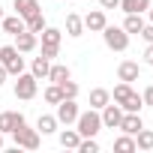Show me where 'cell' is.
<instances>
[{"instance_id":"22","label":"cell","mask_w":153,"mask_h":153,"mask_svg":"<svg viewBox=\"0 0 153 153\" xmlns=\"http://www.w3.org/2000/svg\"><path fill=\"white\" fill-rule=\"evenodd\" d=\"M48 69H51V60H48V57H42V54H39V57H33L30 72L36 75V81H39V78H48Z\"/></svg>"},{"instance_id":"20","label":"cell","mask_w":153,"mask_h":153,"mask_svg":"<svg viewBox=\"0 0 153 153\" xmlns=\"http://www.w3.org/2000/svg\"><path fill=\"white\" fill-rule=\"evenodd\" d=\"M135 150H153V129H138L135 132Z\"/></svg>"},{"instance_id":"8","label":"cell","mask_w":153,"mask_h":153,"mask_svg":"<svg viewBox=\"0 0 153 153\" xmlns=\"http://www.w3.org/2000/svg\"><path fill=\"white\" fill-rule=\"evenodd\" d=\"M18 126H24V114H18V111H3L0 114V132L3 135H12V129H18Z\"/></svg>"},{"instance_id":"32","label":"cell","mask_w":153,"mask_h":153,"mask_svg":"<svg viewBox=\"0 0 153 153\" xmlns=\"http://www.w3.org/2000/svg\"><path fill=\"white\" fill-rule=\"evenodd\" d=\"M144 63L153 66V42H147V48H144Z\"/></svg>"},{"instance_id":"18","label":"cell","mask_w":153,"mask_h":153,"mask_svg":"<svg viewBox=\"0 0 153 153\" xmlns=\"http://www.w3.org/2000/svg\"><path fill=\"white\" fill-rule=\"evenodd\" d=\"M147 21L141 18V12H126V21H123V30L126 33H141V27H144Z\"/></svg>"},{"instance_id":"19","label":"cell","mask_w":153,"mask_h":153,"mask_svg":"<svg viewBox=\"0 0 153 153\" xmlns=\"http://www.w3.org/2000/svg\"><path fill=\"white\" fill-rule=\"evenodd\" d=\"M36 129H39V135H51V132H57V117H54V114H39Z\"/></svg>"},{"instance_id":"26","label":"cell","mask_w":153,"mask_h":153,"mask_svg":"<svg viewBox=\"0 0 153 153\" xmlns=\"http://www.w3.org/2000/svg\"><path fill=\"white\" fill-rule=\"evenodd\" d=\"M120 108H123V111H141V108H144V99H141V96L132 90V93H129V96L120 102Z\"/></svg>"},{"instance_id":"38","label":"cell","mask_w":153,"mask_h":153,"mask_svg":"<svg viewBox=\"0 0 153 153\" xmlns=\"http://www.w3.org/2000/svg\"><path fill=\"white\" fill-rule=\"evenodd\" d=\"M0 147H3V132H0Z\"/></svg>"},{"instance_id":"16","label":"cell","mask_w":153,"mask_h":153,"mask_svg":"<svg viewBox=\"0 0 153 153\" xmlns=\"http://www.w3.org/2000/svg\"><path fill=\"white\" fill-rule=\"evenodd\" d=\"M33 12H42V9H39V0H15V15L30 18Z\"/></svg>"},{"instance_id":"13","label":"cell","mask_w":153,"mask_h":153,"mask_svg":"<svg viewBox=\"0 0 153 153\" xmlns=\"http://www.w3.org/2000/svg\"><path fill=\"white\" fill-rule=\"evenodd\" d=\"M0 24H3V30L6 33H21V30H27V24H24V18L21 15H3V18H0Z\"/></svg>"},{"instance_id":"3","label":"cell","mask_w":153,"mask_h":153,"mask_svg":"<svg viewBox=\"0 0 153 153\" xmlns=\"http://www.w3.org/2000/svg\"><path fill=\"white\" fill-rule=\"evenodd\" d=\"M102 39L111 51H126L129 48V33L123 27H114V24H105L102 27Z\"/></svg>"},{"instance_id":"36","label":"cell","mask_w":153,"mask_h":153,"mask_svg":"<svg viewBox=\"0 0 153 153\" xmlns=\"http://www.w3.org/2000/svg\"><path fill=\"white\" fill-rule=\"evenodd\" d=\"M6 75H9V72H6V66L0 63V87H3V81H6Z\"/></svg>"},{"instance_id":"33","label":"cell","mask_w":153,"mask_h":153,"mask_svg":"<svg viewBox=\"0 0 153 153\" xmlns=\"http://www.w3.org/2000/svg\"><path fill=\"white\" fill-rule=\"evenodd\" d=\"M141 99H144V105H153V84H150V87L141 93Z\"/></svg>"},{"instance_id":"11","label":"cell","mask_w":153,"mask_h":153,"mask_svg":"<svg viewBox=\"0 0 153 153\" xmlns=\"http://www.w3.org/2000/svg\"><path fill=\"white\" fill-rule=\"evenodd\" d=\"M138 75H141V69H138V63H135V60H123V63L117 66V78H120V81H126V84L138 81Z\"/></svg>"},{"instance_id":"35","label":"cell","mask_w":153,"mask_h":153,"mask_svg":"<svg viewBox=\"0 0 153 153\" xmlns=\"http://www.w3.org/2000/svg\"><path fill=\"white\" fill-rule=\"evenodd\" d=\"M57 51H60V48H42V57H48V60H54V57H57Z\"/></svg>"},{"instance_id":"12","label":"cell","mask_w":153,"mask_h":153,"mask_svg":"<svg viewBox=\"0 0 153 153\" xmlns=\"http://www.w3.org/2000/svg\"><path fill=\"white\" fill-rule=\"evenodd\" d=\"M15 48H18L21 54H30V51L36 48V33H30V30L15 33Z\"/></svg>"},{"instance_id":"15","label":"cell","mask_w":153,"mask_h":153,"mask_svg":"<svg viewBox=\"0 0 153 153\" xmlns=\"http://www.w3.org/2000/svg\"><path fill=\"white\" fill-rule=\"evenodd\" d=\"M108 102H111V93H108L105 87H93V90H90V108L99 111V108H105Z\"/></svg>"},{"instance_id":"17","label":"cell","mask_w":153,"mask_h":153,"mask_svg":"<svg viewBox=\"0 0 153 153\" xmlns=\"http://www.w3.org/2000/svg\"><path fill=\"white\" fill-rule=\"evenodd\" d=\"M81 33H84V18L69 12L66 15V36H81Z\"/></svg>"},{"instance_id":"34","label":"cell","mask_w":153,"mask_h":153,"mask_svg":"<svg viewBox=\"0 0 153 153\" xmlns=\"http://www.w3.org/2000/svg\"><path fill=\"white\" fill-rule=\"evenodd\" d=\"M99 3H102V9H117L120 0H99Z\"/></svg>"},{"instance_id":"25","label":"cell","mask_w":153,"mask_h":153,"mask_svg":"<svg viewBox=\"0 0 153 153\" xmlns=\"http://www.w3.org/2000/svg\"><path fill=\"white\" fill-rule=\"evenodd\" d=\"M114 150H117V153H135V135H126V132H123V135L114 141Z\"/></svg>"},{"instance_id":"5","label":"cell","mask_w":153,"mask_h":153,"mask_svg":"<svg viewBox=\"0 0 153 153\" xmlns=\"http://www.w3.org/2000/svg\"><path fill=\"white\" fill-rule=\"evenodd\" d=\"M15 78H18L15 81V96L18 99H33L36 96V87H39L36 84V75L33 72H21V75H15Z\"/></svg>"},{"instance_id":"9","label":"cell","mask_w":153,"mask_h":153,"mask_svg":"<svg viewBox=\"0 0 153 153\" xmlns=\"http://www.w3.org/2000/svg\"><path fill=\"white\" fill-rule=\"evenodd\" d=\"M144 126V120H141V114L138 111H123V120H120V132H126V135H135L138 129Z\"/></svg>"},{"instance_id":"1","label":"cell","mask_w":153,"mask_h":153,"mask_svg":"<svg viewBox=\"0 0 153 153\" xmlns=\"http://www.w3.org/2000/svg\"><path fill=\"white\" fill-rule=\"evenodd\" d=\"M75 126H78V135H81V138H96V132L102 129V117H99L96 108H90V111H81V114H78Z\"/></svg>"},{"instance_id":"37","label":"cell","mask_w":153,"mask_h":153,"mask_svg":"<svg viewBox=\"0 0 153 153\" xmlns=\"http://www.w3.org/2000/svg\"><path fill=\"white\" fill-rule=\"evenodd\" d=\"M147 18H150V24H153V6H147Z\"/></svg>"},{"instance_id":"24","label":"cell","mask_w":153,"mask_h":153,"mask_svg":"<svg viewBox=\"0 0 153 153\" xmlns=\"http://www.w3.org/2000/svg\"><path fill=\"white\" fill-rule=\"evenodd\" d=\"M24 24H27V30H30V33H36V36L48 27V24H45V18H42V12H33L30 18H24Z\"/></svg>"},{"instance_id":"27","label":"cell","mask_w":153,"mask_h":153,"mask_svg":"<svg viewBox=\"0 0 153 153\" xmlns=\"http://www.w3.org/2000/svg\"><path fill=\"white\" fill-rule=\"evenodd\" d=\"M150 0H120V9L123 12H147Z\"/></svg>"},{"instance_id":"10","label":"cell","mask_w":153,"mask_h":153,"mask_svg":"<svg viewBox=\"0 0 153 153\" xmlns=\"http://www.w3.org/2000/svg\"><path fill=\"white\" fill-rule=\"evenodd\" d=\"M105 24H108V18H105L102 9H93V12L84 15V30H90V33H102Z\"/></svg>"},{"instance_id":"4","label":"cell","mask_w":153,"mask_h":153,"mask_svg":"<svg viewBox=\"0 0 153 153\" xmlns=\"http://www.w3.org/2000/svg\"><path fill=\"white\" fill-rule=\"evenodd\" d=\"M12 138H15V147H24V150H36L39 147V129H27V123L12 129Z\"/></svg>"},{"instance_id":"14","label":"cell","mask_w":153,"mask_h":153,"mask_svg":"<svg viewBox=\"0 0 153 153\" xmlns=\"http://www.w3.org/2000/svg\"><path fill=\"white\" fill-rule=\"evenodd\" d=\"M39 36H42V48H60V39H63V33H60L57 27H45Z\"/></svg>"},{"instance_id":"28","label":"cell","mask_w":153,"mask_h":153,"mask_svg":"<svg viewBox=\"0 0 153 153\" xmlns=\"http://www.w3.org/2000/svg\"><path fill=\"white\" fill-rule=\"evenodd\" d=\"M63 99V93H60V84H51V87H45V102L48 105H57Z\"/></svg>"},{"instance_id":"2","label":"cell","mask_w":153,"mask_h":153,"mask_svg":"<svg viewBox=\"0 0 153 153\" xmlns=\"http://www.w3.org/2000/svg\"><path fill=\"white\" fill-rule=\"evenodd\" d=\"M0 63L6 66L9 75H21L24 72V57L15 45H0Z\"/></svg>"},{"instance_id":"7","label":"cell","mask_w":153,"mask_h":153,"mask_svg":"<svg viewBox=\"0 0 153 153\" xmlns=\"http://www.w3.org/2000/svg\"><path fill=\"white\" fill-rule=\"evenodd\" d=\"M99 117H102V126H105V129H117L120 120H123V108H120L117 102H114V105L108 102L105 108H99Z\"/></svg>"},{"instance_id":"21","label":"cell","mask_w":153,"mask_h":153,"mask_svg":"<svg viewBox=\"0 0 153 153\" xmlns=\"http://www.w3.org/2000/svg\"><path fill=\"white\" fill-rule=\"evenodd\" d=\"M69 78V66H63V63H51V69H48V81L51 84H63Z\"/></svg>"},{"instance_id":"31","label":"cell","mask_w":153,"mask_h":153,"mask_svg":"<svg viewBox=\"0 0 153 153\" xmlns=\"http://www.w3.org/2000/svg\"><path fill=\"white\" fill-rule=\"evenodd\" d=\"M138 36H144V39H147V42H153V24H144V27H141V33H138Z\"/></svg>"},{"instance_id":"23","label":"cell","mask_w":153,"mask_h":153,"mask_svg":"<svg viewBox=\"0 0 153 153\" xmlns=\"http://www.w3.org/2000/svg\"><path fill=\"white\" fill-rule=\"evenodd\" d=\"M78 141H81L78 129H63V132H60V144L69 147V150H78Z\"/></svg>"},{"instance_id":"39","label":"cell","mask_w":153,"mask_h":153,"mask_svg":"<svg viewBox=\"0 0 153 153\" xmlns=\"http://www.w3.org/2000/svg\"><path fill=\"white\" fill-rule=\"evenodd\" d=\"M0 18H3V6H0Z\"/></svg>"},{"instance_id":"29","label":"cell","mask_w":153,"mask_h":153,"mask_svg":"<svg viewBox=\"0 0 153 153\" xmlns=\"http://www.w3.org/2000/svg\"><path fill=\"white\" fill-rule=\"evenodd\" d=\"M60 93H63V99H75V96H78V84L66 78V81L60 84Z\"/></svg>"},{"instance_id":"6","label":"cell","mask_w":153,"mask_h":153,"mask_svg":"<svg viewBox=\"0 0 153 153\" xmlns=\"http://www.w3.org/2000/svg\"><path fill=\"white\" fill-rule=\"evenodd\" d=\"M78 105H75V99H60L57 102V123H63V126H69V123H75V120H78Z\"/></svg>"},{"instance_id":"30","label":"cell","mask_w":153,"mask_h":153,"mask_svg":"<svg viewBox=\"0 0 153 153\" xmlns=\"http://www.w3.org/2000/svg\"><path fill=\"white\" fill-rule=\"evenodd\" d=\"M78 153H99V144L93 138H81L78 141Z\"/></svg>"}]
</instances>
